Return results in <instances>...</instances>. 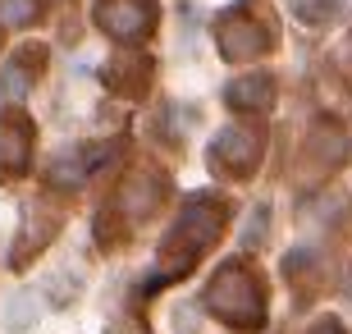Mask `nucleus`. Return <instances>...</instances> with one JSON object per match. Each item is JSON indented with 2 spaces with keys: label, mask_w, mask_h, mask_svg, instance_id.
Returning <instances> with one entry per match:
<instances>
[{
  "label": "nucleus",
  "mask_w": 352,
  "mask_h": 334,
  "mask_svg": "<svg viewBox=\"0 0 352 334\" xmlns=\"http://www.w3.org/2000/svg\"><path fill=\"white\" fill-rule=\"evenodd\" d=\"M248 280L252 275H243V266H224L220 280L210 284V293H206V302L229 325H261L265 293H261V284H248Z\"/></svg>",
  "instance_id": "1"
},
{
  "label": "nucleus",
  "mask_w": 352,
  "mask_h": 334,
  "mask_svg": "<svg viewBox=\"0 0 352 334\" xmlns=\"http://www.w3.org/2000/svg\"><path fill=\"white\" fill-rule=\"evenodd\" d=\"M10 129L14 133H5V119H0V174H14V169L28 160V138H32V129H28L23 119H14Z\"/></svg>",
  "instance_id": "3"
},
{
  "label": "nucleus",
  "mask_w": 352,
  "mask_h": 334,
  "mask_svg": "<svg viewBox=\"0 0 352 334\" xmlns=\"http://www.w3.org/2000/svg\"><path fill=\"white\" fill-rule=\"evenodd\" d=\"M138 5H146V0H105V5H96V19H101L115 37H142L146 28H151V19H138Z\"/></svg>",
  "instance_id": "2"
}]
</instances>
